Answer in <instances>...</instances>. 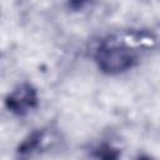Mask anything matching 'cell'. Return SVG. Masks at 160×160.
<instances>
[{
  "label": "cell",
  "instance_id": "1",
  "mask_svg": "<svg viewBox=\"0 0 160 160\" xmlns=\"http://www.w3.org/2000/svg\"><path fill=\"white\" fill-rule=\"evenodd\" d=\"M132 60V54L120 46H105L99 52L100 66L108 71L125 70L130 68Z\"/></svg>",
  "mask_w": 160,
  "mask_h": 160
},
{
  "label": "cell",
  "instance_id": "2",
  "mask_svg": "<svg viewBox=\"0 0 160 160\" xmlns=\"http://www.w3.org/2000/svg\"><path fill=\"white\" fill-rule=\"evenodd\" d=\"M35 101V94L30 86H21L9 98V106L14 111H24Z\"/></svg>",
  "mask_w": 160,
  "mask_h": 160
}]
</instances>
